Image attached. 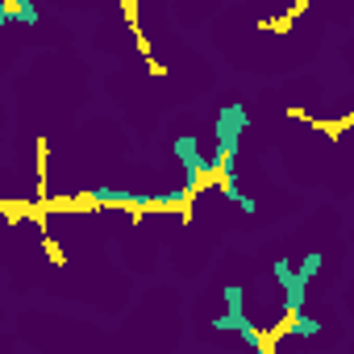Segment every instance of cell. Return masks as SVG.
<instances>
[{"label": "cell", "instance_id": "6da1fadb", "mask_svg": "<svg viewBox=\"0 0 354 354\" xmlns=\"http://www.w3.org/2000/svg\"><path fill=\"white\" fill-rule=\"evenodd\" d=\"M246 125H250V113H246V104H242V100H230V104H221V109H217V125H213L217 150L209 154V158H213V171H230V167H234Z\"/></svg>", "mask_w": 354, "mask_h": 354}, {"label": "cell", "instance_id": "ba28073f", "mask_svg": "<svg viewBox=\"0 0 354 354\" xmlns=\"http://www.w3.org/2000/svg\"><path fill=\"white\" fill-rule=\"evenodd\" d=\"M292 333H300V337H313V333H321V317H313V313H300V317H292Z\"/></svg>", "mask_w": 354, "mask_h": 354}, {"label": "cell", "instance_id": "277c9868", "mask_svg": "<svg viewBox=\"0 0 354 354\" xmlns=\"http://www.w3.org/2000/svg\"><path fill=\"white\" fill-rule=\"evenodd\" d=\"M171 154L184 162V188H188V192H196L209 175H213V158L201 150V138H196V133H180V138L171 142Z\"/></svg>", "mask_w": 354, "mask_h": 354}, {"label": "cell", "instance_id": "8992f818", "mask_svg": "<svg viewBox=\"0 0 354 354\" xmlns=\"http://www.w3.org/2000/svg\"><path fill=\"white\" fill-rule=\"evenodd\" d=\"M0 21H26V26H34L38 21V9L34 5H21V0H5V5H0Z\"/></svg>", "mask_w": 354, "mask_h": 354}, {"label": "cell", "instance_id": "7a4b0ae2", "mask_svg": "<svg viewBox=\"0 0 354 354\" xmlns=\"http://www.w3.org/2000/svg\"><path fill=\"white\" fill-rule=\"evenodd\" d=\"M221 300H225V313H221V317H213V329H221V333H238L254 354H259V350H267V346H263L259 325L246 317V292H242V283H225V288H221Z\"/></svg>", "mask_w": 354, "mask_h": 354}, {"label": "cell", "instance_id": "9c48e42d", "mask_svg": "<svg viewBox=\"0 0 354 354\" xmlns=\"http://www.w3.org/2000/svg\"><path fill=\"white\" fill-rule=\"evenodd\" d=\"M321 267H325V254H321V250H313V254H304V263H300L296 271H300L304 279H313V275H321Z\"/></svg>", "mask_w": 354, "mask_h": 354}, {"label": "cell", "instance_id": "52a82bcc", "mask_svg": "<svg viewBox=\"0 0 354 354\" xmlns=\"http://www.w3.org/2000/svg\"><path fill=\"white\" fill-rule=\"evenodd\" d=\"M221 175H225V196H230V201H238V209H242V213H254L259 205H254V201H250V196L238 188V180H234V167H230V171H221Z\"/></svg>", "mask_w": 354, "mask_h": 354}, {"label": "cell", "instance_id": "30bf717a", "mask_svg": "<svg viewBox=\"0 0 354 354\" xmlns=\"http://www.w3.org/2000/svg\"><path fill=\"white\" fill-rule=\"evenodd\" d=\"M259 354H267V350H259Z\"/></svg>", "mask_w": 354, "mask_h": 354}, {"label": "cell", "instance_id": "3957f363", "mask_svg": "<svg viewBox=\"0 0 354 354\" xmlns=\"http://www.w3.org/2000/svg\"><path fill=\"white\" fill-rule=\"evenodd\" d=\"M188 196H192L188 188H180V192H158V196L129 192V188H92L88 192V201H96V205H121V209H167V205H184Z\"/></svg>", "mask_w": 354, "mask_h": 354}, {"label": "cell", "instance_id": "5b68a950", "mask_svg": "<svg viewBox=\"0 0 354 354\" xmlns=\"http://www.w3.org/2000/svg\"><path fill=\"white\" fill-rule=\"evenodd\" d=\"M271 275H275V283L283 288V308H288L292 317H300L304 304H308V279L296 271L292 259H275V263H271Z\"/></svg>", "mask_w": 354, "mask_h": 354}]
</instances>
